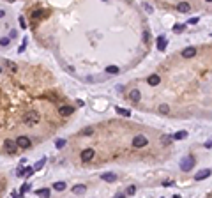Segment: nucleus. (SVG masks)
Here are the masks:
<instances>
[{
    "label": "nucleus",
    "instance_id": "5",
    "mask_svg": "<svg viewBox=\"0 0 212 198\" xmlns=\"http://www.w3.org/2000/svg\"><path fill=\"white\" fill-rule=\"evenodd\" d=\"M96 156V152H94V149H85V150H81V161H90L92 158Z\"/></svg>",
    "mask_w": 212,
    "mask_h": 198
},
{
    "label": "nucleus",
    "instance_id": "14",
    "mask_svg": "<svg viewBox=\"0 0 212 198\" xmlns=\"http://www.w3.org/2000/svg\"><path fill=\"white\" fill-rule=\"evenodd\" d=\"M101 179L106 181V182H115V181H117V175H115V174H103Z\"/></svg>",
    "mask_w": 212,
    "mask_h": 198
},
{
    "label": "nucleus",
    "instance_id": "29",
    "mask_svg": "<svg viewBox=\"0 0 212 198\" xmlns=\"http://www.w3.org/2000/svg\"><path fill=\"white\" fill-rule=\"evenodd\" d=\"M9 42H11V41H9L7 37H2V39H0V46H7Z\"/></svg>",
    "mask_w": 212,
    "mask_h": 198
},
{
    "label": "nucleus",
    "instance_id": "36",
    "mask_svg": "<svg viewBox=\"0 0 212 198\" xmlns=\"http://www.w3.org/2000/svg\"><path fill=\"white\" fill-rule=\"evenodd\" d=\"M4 16H5V12H4V11L0 9V18H4Z\"/></svg>",
    "mask_w": 212,
    "mask_h": 198
},
{
    "label": "nucleus",
    "instance_id": "33",
    "mask_svg": "<svg viewBox=\"0 0 212 198\" xmlns=\"http://www.w3.org/2000/svg\"><path fill=\"white\" fill-rule=\"evenodd\" d=\"M7 66H9V69H11V71H16V69H18V67H16V64H12V62H7Z\"/></svg>",
    "mask_w": 212,
    "mask_h": 198
},
{
    "label": "nucleus",
    "instance_id": "3",
    "mask_svg": "<svg viewBox=\"0 0 212 198\" xmlns=\"http://www.w3.org/2000/svg\"><path fill=\"white\" fill-rule=\"evenodd\" d=\"M149 143V140H147V136H143V135H136L134 138H133V145L136 147V149H142V147H145Z\"/></svg>",
    "mask_w": 212,
    "mask_h": 198
},
{
    "label": "nucleus",
    "instance_id": "28",
    "mask_svg": "<svg viewBox=\"0 0 212 198\" xmlns=\"http://www.w3.org/2000/svg\"><path fill=\"white\" fill-rule=\"evenodd\" d=\"M126 193H127V195H134V193H136V188H134V186H129Z\"/></svg>",
    "mask_w": 212,
    "mask_h": 198
},
{
    "label": "nucleus",
    "instance_id": "26",
    "mask_svg": "<svg viewBox=\"0 0 212 198\" xmlns=\"http://www.w3.org/2000/svg\"><path fill=\"white\" fill-rule=\"evenodd\" d=\"M27 191H30V184L27 182V184H23V188H21V191H19V195H25Z\"/></svg>",
    "mask_w": 212,
    "mask_h": 198
},
{
    "label": "nucleus",
    "instance_id": "13",
    "mask_svg": "<svg viewBox=\"0 0 212 198\" xmlns=\"http://www.w3.org/2000/svg\"><path fill=\"white\" fill-rule=\"evenodd\" d=\"M129 97H131L133 101H140V99H142V94H140L138 89H133V90L129 92Z\"/></svg>",
    "mask_w": 212,
    "mask_h": 198
},
{
    "label": "nucleus",
    "instance_id": "35",
    "mask_svg": "<svg viewBox=\"0 0 212 198\" xmlns=\"http://www.w3.org/2000/svg\"><path fill=\"white\" fill-rule=\"evenodd\" d=\"M163 186H173V181H165Z\"/></svg>",
    "mask_w": 212,
    "mask_h": 198
},
{
    "label": "nucleus",
    "instance_id": "19",
    "mask_svg": "<svg viewBox=\"0 0 212 198\" xmlns=\"http://www.w3.org/2000/svg\"><path fill=\"white\" fill-rule=\"evenodd\" d=\"M117 113H119V115H122V117H129V115H131V112H129V110L120 108V106H117Z\"/></svg>",
    "mask_w": 212,
    "mask_h": 198
},
{
    "label": "nucleus",
    "instance_id": "12",
    "mask_svg": "<svg viewBox=\"0 0 212 198\" xmlns=\"http://www.w3.org/2000/svg\"><path fill=\"white\" fill-rule=\"evenodd\" d=\"M159 83H161V78H159L157 74H152V76H149V85L156 87V85H159Z\"/></svg>",
    "mask_w": 212,
    "mask_h": 198
},
{
    "label": "nucleus",
    "instance_id": "15",
    "mask_svg": "<svg viewBox=\"0 0 212 198\" xmlns=\"http://www.w3.org/2000/svg\"><path fill=\"white\" fill-rule=\"evenodd\" d=\"M44 163H46V158H41V159H39V161L34 165V168H32V170H34V172H39V170L44 166Z\"/></svg>",
    "mask_w": 212,
    "mask_h": 198
},
{
    "label": "nucleus",
    "instance_id": "21",
    "mask_svg": "<svg viewBox=\"0 0 212 198\" xmlns=\"http://www.w3.org/2000/svg\"><path fill=\"white\" fill-rule=\"evenodd\" d=\"M106 73H110V74H117V73H119V67H117V66H108V67H106Z\"/></svg>",
    "mask_w": 212,
    "mask_h": 198
},
{
    "label": "nucleus",
    "instance_id": "32",
    "mask_svg": "<svg viewBox=\"0 0 212 198\" xmlns=\"http://www.w3.org/2000/svg\"><path fill=\"white\" fill-rule=\"evenodd\" d=\"M19 25H21V28H27V23H25L23 16H19Z\"/></svg>",
    "mask_w": 212,
    "mask_h": 198
},
{
    "label": "nucleus",
    "instance_id": "10",
    "mask_svg": "<svg viewBox=\"0 0 212 198\" xmlns=\"http://www.w3.org/2000/svg\"><path fill=\"white\" fill-rule=\"evenodd\" d=\"M191 9V4L189 2H180L179 5H177V11H180V12H188Z\"/></svg>",
    "mask_w": 212,
    "mask_h": 198
},
{
    "label": "nucleus",
    "instance_id": "1",
    "mask_svg": "<svg viewBox=\"0 0 212 198\" xmlns=\"http://www.w3.org/2000/svg\"><path fill=\"white\" fill-rule=\"evenodd\" d=\"M193 166H195V158H193V156L182 158V161H180V170H182V172H191Z\"/></svg>",
    "mask_w": 212,
    "mask_h": 198
},
{
    "label": "nucleus",
    "instance_id": "40",
    "mask_svg": "<svg viewBox=\"0 0 212 198\" xmlns=\"http://www.w3.org/2000/svg\"><path fill=\"white\" fill-rule=\"evenodd\" d=\"M0 73H2V67H0Z\"/></svg>",
    "mask_w": 212,
    "mask_h": 198
},
{
    "label": "nucleus",
    "instance_id": "8",
    "mask_svg": "<svg viewBox=\"0 0 212 198\" xmlns=\"http://www.w3.org/2000/svg\"><path fill=\"white\" fill-rule=\"evenodd\" d=\"M211 175V170L207 168V170H202V172H198L196 175H195V181H203V179H207Z\"/></svg>",
    "mask_w": 212,
    "mask_h": 198
},
{
    "label": "nucleus",
    "instance_id": "16",
    "mask_svg": "<svg viewBox=\"0 0 212 198\" xmlns=\"http://www.w3.org/2000/svg\"><path fill=\"white\" fill-rule=\"evenodd\" d=\"M85 191H87V188H85V186H81V184L73 188V193H74V195H83Z\"/></svg>",
    "mask_w": 212,
    "mask_h": 198
},
{
    "label": "nucleus",
    "instance_id": "38",
    "mask_svg": "<svg viewBox=\"0 0 212 198\" xmlns=\"http://www.w3.org/2000/svg\"><path fill=\"white\" fill-rule=\"evenodd\" d=\"M173 198H180V197H179V195H175V197H173Z\"/></svg>",
    "mask_w": 212,
    "mask_h": 198
},
{
    "label": "nucleus",
    "instance_id": "11",
    "mask_svg": "<svg viewBox=\"0 0 212 198\" xmlns=\"http://www.w3.org/2000/svg\"><path fill=\"white\" fill-rule=\"evenodd\" d=\"M165 48H166V37H165V35H159V37H157V50L163 51Z\"/></svg>",
    "mask_w": 212,
    "mask_h": 198
},
{
    "label": "nucleus",
    "instance_id": "4",
    "mask_svg": "<svg viewBox=\"0 0 212 198\" xmlns=\"http://www.w3.org/2000/svg\"><path fill=\"white\" fill-rule=\"evenodd\" d=\"M16 147L28 149V147H30V138H27V136H19V138L16 140Z\"/></svg>",
    "mask_w": 212,
    "mask_h": 198
},
{
    "label": "nucleus",
    "instance_id": "23",
    "mask_svg": "<svg viewBox=\"0 0 212 198\" xmlns=\"http://www.w3.org/2000/svg\"><path fill=\"white\" fill-rule=\"evenodd\" d=\"M172 142V136H168V135H163L161 136V143H165V145H168Z\"/></svg>",
    "mask_w": 212,
    "mask_h": 198
},
{
    "label": "nucleus",
    "instance_id": "6",
    "mask_svg": "<svg viewBox=\"0 0 212 198\" xmlns=\"http://www.w3.org/2000/svg\"><path fill=\"white\" fill-rule=\"evenodd\" d=\"M195 55H196V48H193V46L182 50V57H184V58H193Z\"/></svg>",
    "mask_w": 212,
    "mask_h": 198
},
{
    "label": "nucleus",
    "instance_id": "17",
    "mask_svg": "<svg viewBox=\"0 0 212 198\" xmlns=\"http://www.w3.org/2000/svg\"><path fill=\"white\" fill-rule=\"evenodd\" d=\"M35 195L41 197V198H50V189H37Z\"/></svg>",
    "mask_w": 212,
    "mask_h": 198
},
{
    "label": "nucleus",
    "instance_id": "30",
    "mask_svg": "<svg viewBox=\"0 0 212 198\" xmlns=\"http://www.w3.org/2000/svg\"><path fill=\"white\" fill-rule=\"evenodd\" d=\"M16 175H18V177H23V175H25V168H21V166H19V168H18V172H16Z\"/></svg>",
    "mask_w": 212,
    "mask_h": 198
},
{
    "label": "nucleus",
    "instance_id": "20",
    "mask_svg": "<svg viewBox=\"0 0 212 198\" xmlns=\"http://www.w3.org/2000/svg\"><path fill=\"white\" fill-rule=\"evenodd\" d=\"M53 189H57V191H64V189H65V182H62V181L55 182V184H53Z\"/></svg>",
    "mask_w": 212,
    "mask_h": 198
},
{
    "label": "nucleus",
    "instance_id": "18",
    "mask_svg": "<svg viewBox=\"0 0 212 198\" xmlns=\"http://www.w3.org/2000/svg\"><path fill=\"white\" fill-rule=\"evenodd\" d=\"M188 136V133L186 131H179V133H175L173 136H172V140H184Z\"/></svg>",
    "mask_w": 212,
    "mask_h": 198
},
{
    "label": "nucleus",
    "instance_id": "25",
    "mask_svg": "<svg viewBox=\"0 0 212 198\" xmlns=\"http://www.w3.org/2000/svg\"><path fill=\"white\" fill-rule=\"evenodd\" d=\"M173 32H175V34L184 32V25H175V27H173Z\"/></svg>",
    "mask_w": 212,
    "mask_h": 198
},
{
    "label": "nucleus",
    "instance_id": "39",
    "mask_svg": "<svg viewBox=\"0 0 212 198\" xmlns=\"http://www.w3.org/2000/svg\"><path fill=\"white\" fill-rule=\"evenodd\" d=\"M12 198H18V197H16V195H14V197H12Z\"/></svg>",
    "mask_w": 212,
    "mask_h": 198
},
{
    "label": "nucleus",
    "instance_id": "24",
    "mask_svg": "<svg viewBox=\"0 0 212 198\" xmlns=\"http://www.w3.org/2000/svg\"><path fill=\"white\" fill-rule=\"evenodd\" d=\"M64 145H65V140H62V138H58V140L55 142V147H57V149H62Z\"/></svg>",
    "mask_w": 212,
    "mask_h": 198
},
{
    "label": "nucleus",
    "instance_id": "27",
    "mask_svg": "<svg viewBox=\"0 0 212 198\" xmlns=\"http://www.w3.org/2000/svg\"><path fill=\"white\" fill-rule=\"evenodd\" d=\"M42 12H44V11H34V12H32V18H34V19H39Z\"/></svg>",
    "mask_w": 212,
    "mask_h": 198
},
{
    "label": "nucleus",
    "instance_id": "34",
    "mask_svg": "<svg viewBox=\"0 0 212 198\" xmlns=\"http://www.w3.org/2000/svg\"><path fill=\"white\" fill-rule=\"evenodd\" d=\"M81 135H92V129H83Z\"/></svg>",
    "mask_w": 212,
    "mask_h": 198
},
{
    "label": "nucleus",
    "instance_id": "9",
    "mask_svg": "<svg viewBox=\"0 0 212 198\" xmlns=\"http://www.w3.org/2000/svg\"><path fill=\"white\" fill-rule=\"evenodd\" d=\"M58 113H60V115H71V113H74V108H73V106H60V108H58Z\"/></svg>",
    "mask_w": 212,
    "mask_h": 198
},
{
    "label": "nucleus",
    "instance_id": "31",
    "mask_svg": "<svg viewBox=\"0 0 212 198\" xmlns=\"http://www.w3.org/2000/svg\"><path fill=\"white\" fill-rule=\"evenodd\" d=\"M32 174H34V170H32V168H25V177H30Z\"/></svg>",
    "mask_w": 212,
    "mask_h": 198
},
{
    "label": "nucleus",
    "instance_id": "37",
    "mask_svg": "<svg viewBox=\"0 0 212 198\" xmlns=\"http://www.w3.org/2000/svg\"><path fill=\"white\" fill-rule=\"evenodd\" d=\"M115 198H126V195H122V193H120V195H117Z\"/></svg>",
    "mask_w": 212,
    "mask_h": 198
},
{
    "label": "nucleus",
    "instance_id": "2",
    "mask_svg": "<svg viewBox=\"0 0 212 198\" xmlns=\"http://www.w3.org/2000/svg\"><path fill=\"white\" fill-rule=\"evenodd\" d=\"M23 122H25V124H28V126H34V124H37V122H39V113H35V112H30V113H27V115L23 117Z\"/></svg>",
    "mask_w": 212,
    "mask_h": 198
},
{
    "label": "nucleus",
    "instance_id": "7",
    "mask_svg": "<svg viewBox=\"0 0 212 198\" xmlns=\"http://www.w3.org/2000/svg\"><path fill=\"white\" fill-rule=\"evenodd\" d=\"M4 147H5V150L9 152V154H12V152H16V142H12V140H5L4 142Z\"/></svg>",
    "mask_w": 212,
    "mask_h": 198
},
{
    "label": "nucleus",
    "instance_id": "22",
    "mask_svg": "<svg viewBox=\"0 0 212 198\" xmlns=\"http://www.w3.org/2000/svg\"><path fill=\"white\" fill-rule=\"evenodd\" d=\"M168 112H170L168 104H159V113H168Z\"/></svg>",
    "mask_w": 212,
    "mask_h": 198
}]
</instances>
